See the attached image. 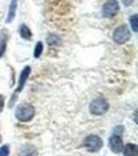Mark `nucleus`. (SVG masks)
Masks as SVG:
<instances>
[{
  "instance_id": "obj_1",
  "label": "nucleus",
  "mask_w": 138,
  "mask_h": 156,
  "mask_svg": "<svg viewBox=\"0 0 138 156\" xmlns=\"http://www.w3.org/2000/svg\"><path fill=\"white\" fill-rule=\"evenodd\" d=\"M36 115V108L30 103H22L16 109V118L20 122H30Z\"/></svg>"
},
{
  "instance_id": "obj_2",
  "label": "nucleus",
  "mask_w": 138,
  "mask_h": 156,
  "mask_svg": "<svg viewBox=\"0 0 138 156\" xmlns=\"http://www.w3.org/2000/svg\"><path fill=\"white\" fill-rule=\"evenodd\" d=\"M103 145H104L103 140L99 135L96 134H90L85 137L83 140V146L85 147V149L91 153L99 152L103 148Z\"/></svg>"
},
{
  "instance_id": "obj_3",
  "label": "nucleus",
  "mask_w": 138,
  "mask_h": 156,
  "mask_svg": "<svg viewBox=\"0 0 138 156\" xmlns=\"http://www.w3.org/2000/svg\"><path fill=\"white\" fill-rule=\"evenodd\" d=\"M109 109V103L104 98H97L89 105V112L94 115H103Z\"/></svg>"
},
{
  "instance_id": "obj_4",
  "label": "nucleus",
  "mask_w": 138,
  "mask_h": 156,
  "mask_svg": "<svg viewBox=\"0 0 138 156\" xmlns=\"http://www.w3.org/2000/svg\"><path fill=\"white\" fill-rule=\"evenodd\" d=\"M113 41L116 44H125L128 42L131 37V34H130V29L126 24H122L117 27L113 32Z\"/></svg>"
},
{
  "instance_id": "obj_5",
  "label": "nucleus",
  "mask_w": 138,
  "mask_h": 156,
  "mask_svg": "<svg viewBox=\"0 0 138 156\" xmlns=\"http://www.w3.org/2000/svg\"><path fill=\"white\" fill-rule=\"evenodd\" d=\"M119 11V4L116 0H108L106 3L103 5L102 15L105 18H111L115 16Z\"/></svg>"
},
{
  "instance_id": "obj_6",
  "label": "nucleus",
  "mask_w": 138,
  "mask_h": 156,
  "mask_svg": "<svg viewBox=\"0 0 138 156\" xmlns=\"http://www.w3.org/2000/svg\"><path fill=\"white\" fill-rule=\"evenodd\" d=\"M109 147L113 153H120L124 150V143H122V135L119 134H113L109 137Z\"/></svg>"
},
{
  "instance_id": "obj_7",
  "label": "nucleus",
  "mask_w": 138,
  "mask_h": 156,
  "mask_svg": "<svg viewBox=\"0 0 138 156\" xmlns=\"http://www.w3.org/2000/svg\"><path fill=\"white\" fill-rule=\"evenodd\" d=\"M30 72H31V69H30V67H28V66H26L23 70H22L21 74H20L18 87H17V89H16V94L21 93L22 90L24 89V85H25V83H26V80L28 79V77L30 75Z\"/></svg>"
},
{
  "instance_id": "obj_8",
  "label": "nucleus",
  "mask_w": 138,
  "mask_h": 156,
  "mask_svg": "<svg viewBox=\"0 0 138 156\" xmlns=\"http://www.w3.org/2000/svg\"><path fill=\"white\" fill-rule=\"evenodd\" d=\"M39 150L36 146L31 144H25L20 148L18 156H37Z\"/></svg>"
},
{
  "instance_id": "obj_9",
  "label": "nucleus",
  "mask_w": 138,
  "mask_h": 156,
  "mask_svg": "<svg viewBox=\"0 0 138 156\" xmlns=\"http://www.w3.org/2000/svg\"><path fill=\"white\" fill-rule=\"evenodd\" d=\"M125 156H138V146L135 144H127L124 148Z\"/></svg>"
},
{
  "instance_id": "obj_10",
  "label": "nucleus",
  "mask_w": 138,
  "mask_h": 156,
  "mask_svg": "<svg viewBox=\"0 0 138 156\" xmlns=\"http://www.w3.org/2000/svg\"><path fill=\"white\" fill-rule=\"evenodd\" d=\"M17 3L18 1L17 0H12L11 4H9V14H7V18H6V22L9 23L14 20L15 16H16V11H17Z\"/></svg>"
},
{
  "instance_id": "obj_11",
  "label": "nucleus",
  "mask_w": 138,
  "mask_h": 156,
  "mask_svg": "<svg viewBox=\"0 0 138 156\" xmlns=\"http://www.w3.org/2000/svg\"><path fill=\"white\" fill-rule=\"evenodd\" d=\"M20 34L25 40H29L31 37V31L25 24H22L21 27H20Z\"/></svg>"
},
{
  "instance_id": "obj_12",
  "label": "nucleus",
  "mask_w": 138,
  "mask_h": 156,
  "mask_svg": "<svg viewBox=\"0 0 138 156\" xmlns=\"http://www.w3.org/2000/svg\"><path fill=\"white\" fill-rule=\"evenodd\" d=\"M6 40L7 37L5 34H1L0 36V57L4 54L5 52V49H6Z\"/></svg>"
},
{
  "instance_id": "obj_13",
  "label": "nucleus",
  "mask_w": 138,
  "mask_h": 156,
  "mask_svg": "<svg viewBox=\"0 0 138 156\" xmlns=\"http://www.w3.org/2000/svg\"><path fill=\"white\" fill-rule=\"evenodd\" d=\"M130 24H131L133 31L137 32V30H138V16L137 15H133L131 18H130Z\"/></svg>"
},
{
  "instance_id": "obj_14",
  "label": "nucleus",
  "mask_w": 138,
  "mask_h": 156,
  "mask_svg": "<svg viewBox=\"0 0 138 156\" xmlns=\"http://www.w3.org/2000/svg\"><path fill=\"white\" fill-rule=\"evenodd\" d=\"M47 41L50 45H58L60 44V39L57 36H55V34H50V36L47 37Z\"/></svg>"
},
{
  "instance_id": "obj_15",
  "label": "nucleus",
  "mask_w": 138,
  "mask_h": 156,
  "mask_svg": "<svg viewBox=\"0 0 138 156\" xmlns=\"http://www.w3.org/2000/svg\"><path fill=\"white\" fill-rule=\"evenodd\" d=\"M42 52H43V44L41 42H39L36 45V49H34V57H36V58L40 57L42 54Z\"/></svg>"
},
{
  "instance_id": "obj_16",
  "label": "nucleus",
  "mask_w": 138,
  "mask_h": 156,
  "mask_svg": "<svg viewBox=\"0 0 138 156\" xmlns=\"http://www.w3.org/2000/svg\"><path fill=\"white\" fill-rule=\"evenodd\" d=\"M9 146L4 145L0 148V156H9Z\"/></svg>"
},
{
  "instance_id": "obj_17",
  "label": "nucleus",
  "mask_w": 138,
  "mask_h": 156,
  "mask_svg": "<svg viewBox=\"0 0 138 156\" xmlns=\"http://www.w3.org/2000/svg\"><path fill=\"white\" fill-rule=\"evenodd\" d=\"M124 130H125V127L122 126V125H119V126L114 127L113 133H115V134H119V135H122V133H124Z\"/></svg>"
},
{
  "instance_id": "obj_18",
  "label": "nucleus",
  "mask_w": 138,
  "mask_h": 156,
  "mask_svg": "<svg viewBox=\"0 0 138 156\" xmlns=\"http://www.w3.org/2000/svg\"><path fill=\"white\" fill-rule=\"evenodd\" d=\"M3 107H4V98L3 96L0 95V112L3 109Z\"/></svg>"
},
{
  "instance_id": "obj_19",
  "label": "nucleus",
  "mask_w": 138,
  "mask_h": 156,
  "mask_svg": "<svg viewBox=\"0 0 138 156\" xmlns=\"http://www.w3.org/2000/svg\"><path fill=\"white\" fill-rule=\"evenodd\" d=\"M133 1H134V0H122V3H124L126 6H129L133 3Z\"/></svg>"
},
{
  "instance_id": "obj_20",
  "label": "nucleus",
  "mask_w": 138,
  "mask_h": 156,
  "mask_svg": "<svg viewBox=\"0 0 138 156\" xmlns=\"http://www.w3.org/2000/svg\"><path fill=\"white\" fill-rule=\"evenodd\" d=\"M0 143H1V135H0Z\"/></svg>"
}]
</instances>
